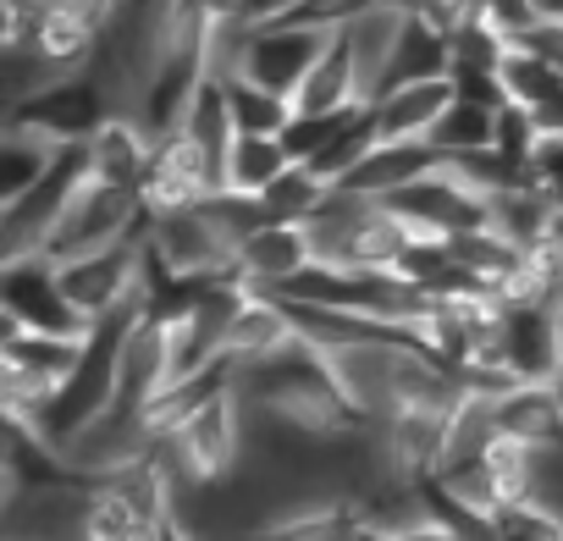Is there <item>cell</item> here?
Returning <instances> with one entry per match:
<instances>
[{
	"mask_svg": "<svg viewBox=\"0 0 563 541\" xmlns=\"http://www.w3.org/2000/svg\"><path fill=\"white\" fill-rule=\"evenodd\" d=\"M249 448V404L238 387L194 404L177 426H166L161 437V464L177 475V486H216L227 475H238Z\"/></svg>",
	"mask_w": 563,
	"mask_h": 541,
	"instance_id": "1",
	"label": "cell"
},
{
	"mask_svg": "<svg viewBox=\"0 0 563 541\" xmlns=\"http://www.w3.org/2000/svg\"><path fill=\"white\" fill-rule=\"evenodd\" d=\"M150 221H155V210H150V199L139 188L100 183L89 172V183L78 188V199L67 205L56 232L45 238V260H78V254L128 243V238H150Z\"/></svg>",
	"mask_w": 563,
	"mask_h": 541,
	"instance_id": "2",
	"label": "cell"
},
{
	"mask_svg": "<svg viewBox=\"0 0 563 541\" xmlns=\"http://www.w3.org/2000/svg\"><path fill=\"white\" fill-rule=\"evenodd\" d=\"M0 321L29 327V332H56V338H89L95 332V321L67 299L56 260H45V254L0 260Z\"/></svg>",
	"mask_w": 563,
	"mask_h": 541,
	"instance_id": "3",
	"label": "cell"
},
{
	"mask_svg": "<svg viewBox=\"0 0 563 541\" xmlns=\"http://www.w3.org/2000/svg\"><path fill=\"white\" fill-rule=\"evenodd\" d=\"M150 254L177 270V277H238V243L227 238V227L210 216V205H188V210H155L150 221Z\"/></svg>",
	"mask_w": 563,
	"mask_h": 541,
	"instance_id": "4",
	"label": "cell"
},
{
	"mask_svg": "<svg viewBox=\"0 0 563 541\" xmlns=\"http://www.w3.org/2000/svg\"><path fill=\"white\" fill-rule=\"evenodd\" d=\"M111 117H117V106H111L106 84L95 78V67L67 73V78L45 84L40 95H29V100L7 106V122L40 128V133H45V139H56V144H89Z\"/></svg>",
	"mask_w": 563,
	"mask_h": 541,
	"instance_id": "5",
	"label": "cell"
},
{
	"mask_svg": "<svg viewBox=\"0 0 563 541\" xmlns=\"http://www.w3.org/2000/svg\"><path fill=\"white\" fill-rule=\"evenodd\" d=\"M327 45H332V34H321V29H305V23H265V29H249L243 56H238V73L294 100Z\"/></svg>",
	"mask_w": 563,
	"mask_h": 541,
	"instance_id": "6",
	"label": "cell"
},
{
	"mask_svg": "<svg viewBox=\"0 0 563 541\" xmlns=\"http://www.w3.org/2000/svg\"><path fill=\"white\" fill-rule=\"evenodd\" d=\"M497 360L519 382H558L563 338H558V299H508L497 327Z\"/></svg>",
	"mask_w": 563,
	"mask_h": 541,
	"instance_id": "7",
	"label": "cell"
},
{
	"mask_svg": "<svg viewBox=\"0 0 563 541\" xmlns=\"http://www.w3.org/2000/svg\"><path fill=\"white\" fill-rule=\"evenodd\" d=\"M420 238H453V232H470V227H486V199L470 188V183H459L448 166H437V172H426V177H415L409 188H398L393 199H387Z\"/></svg>",
	"mask_w": 563,
	"mask_h": 541,
	"instance_id": "8",
	"label": "cell"
},
{
	"mask_svg": "<svg viewBox=\"0 0 563 541\" xmlns=\"http://www.w3.org/2000/svg\"><path fill=\"white\" fill-rule=\"evenodd\" d=\"M210 194H221V177L205 161V150L183 128L166 133L155 144V161H150V177H144L150 210H188V205H205Z\"/></svg>",
	"mask_w": 563,
	"mask_h": 541,
	"instance_id": "9",
	"label": "cell"
},
{
	"mask_svg": "<svg viewBox=\"0 0 563 541\" xmlns=\"http://www.w3.org/2000/svg\"><path fill=\"white\" fill-rule=\"evenodd\" d=\"M310 265H316V243H310V227L305 221H265L238 249V277L249 288H260V294L294 283L299 270H310Z\"/></svg>",
	"mask_w": 563,
	"mask_h": 541,
	"instance_id": "10",
	"label": "cell"
},
{
	"mask_svg": "<svg viewBox=\"0 0 563 541\" xmlns=\"http://www.w3.org/2000/svg\"><path fill=\"white\" fill-rule=\"evenodd\" d=\"M442 166V150L431 139H376L371 155L338 183V188H354L365 199H393L398 188H409L415 177L437 172Z\"/></svg>",
	"mask_w": 563,
	"mask_h": 541,
	"instance_id": "11",
	"label": "cell"
},
{
	"mask_svg": "<svg viewBox=\"0 0 563 541\" xmlns=\"http://www.w3.org/2000/svg\"><path fill=\"white\" fill-rule=\"evenodd\" d=\"M404 7H393V0H376V7H365L343 34L349 56H354V73H360V95L376 100L387 89V73H393V56H398V34H404Z\"/></svg>",
	"mask_w": 563,
	"mask_h": 541,
	"instance_id": "12",
	"label": "cell"
},
{
	"mask_svg": "<svg viewBox=\"0 0 563 541\" xmlns=\"http://www.w3.org/2000/svg\"><path fill=\"white\" fill-rule=\"evenodd\" d=\"M155 144H161V139H155L133 111H117V117L89 139V172H95L100 183H122V188H139V194H144Z\"/></svg>",
	"mask_w": 563,
	"mask_h": 541,
	"instance_id": "13",
	"label": "cell"
},
{
	"mask_svg": "<svg viewBox=\"0 0 563 541\" xmlns=\"http://www.w3.org/2000/svg\"><path fill=\"white\" fill-rule=\"evenodd\" d=\"M453 78H420V84H398V89H382L371 100L376 111V133L382 139H431L437 117L448 111L453 100Z\"/></svg>",
	"mask_w": 563,
	"mask_h": 541,
	"instance_id": "14",
	"label": "cell"
},
{
	"mask_svg": "<svg viewBox=\"0 0 563 541\" xmlns=\"http://www.w3.org/2000/svg\"><path fill=\"white\" fill-rule=\"evenodd\" d=\"M420 78H453V34L437 29L426 12H409L404 18V34H398V56H393L387 89L420 84Z\"/></svg>",
	"mask_w": 563,
	"mask_h": 541,
	"instance_id": "15",
	"label": "cell"
},
{
	"mask_svg": "<svg viewBox=\"0 0 563 541\" xmlns=\"http://www.w3.org/2000/svg\"><path fill=\"white\" fill-rule=\"evenodd\" d=\"M62 150H67V144L45 139L40 128H23V122H7V128H0V205L23 199V194L56 166Z\"/></svg>",
	"mask_w": 563,
	"mask_h": 541,
	"instance_id": "16",
	"label": "cell"
},
{
	"mask_svg": "<svg viewBox=\"0 0 563 541\" xmlns=\"http://www.w3.org/2000/svg\"><path fill=\"white\" fill-rule=\"evenodd\" d=\"M294 106H299V111H316V117L349 111V106H371V100L360 95V73H354V56H349L343 34H332V45L321 51V62H316L310 78L299 84Z\"/></svg>",
	"mask_w": 563,
	"mask_h": 541,
	"instance_id": "17",
	"label": "cell"
},
{
	"mask_svg": "<svg viewBox=\"0 0 563 541\" xmlns=\"http://www.w3.org/2000/svg\"><path fill=\"white\" fill-rule=\"evenodd\" d=\"M552 210H558V205H552L536 183H519V188H503V194L486 199V227L503 232V238L519 243V249H541V238H547V227H552Z\"/></svg>",
	"mask_w": 563,
	"mask_h": 541,
	"instance_id": "18",
	"label": "cell"
},
{
	"mask_svg": "<svg viewBox=\"0 0 563 541\" xmlns=\"http://www.w3.org/2000/svg\"><path fill=\"white\" fill-rule=\"evenodd\" d=\"M288 166H294V150L282 144V133H238L232 155H227V188L265 194Z\"/></svg>",
	"mask_w": 563,
	"mask_h": 541,
	"instance_id": "19",
	"label": "cell"
},
{
	"mask_svg": "<svg viewBox=\"0 0 563 541\" xmlns=\"http://www.w3.org/2000/svg\"><path fill=\"white\" fill-rule=\"evenodd\" d=\"M508 106V100H503ZM503 106H486V100H470V95H453L448 111L437 117L431 128V144L442 155H470V150H492L497 144V111Z\"/></svg>",
	"mask_w": 563,
	"mask_h": 541,
	"instance_id": "20",
	"label": "cell"
},
{
	"mask_svg": "<svg viewBox=\"0 0 563 541\" xmlns=\"http://www.w3.org/2000/svg\"><path fill=\"white\" fill-rule=\"evenodd\" d=\"M227 100H232L238 133H282V128L299 117V106H294L288 95H276V89H265V84H254V78H243V73L227 78Z\"/></svg>",
	"mask_w": 563,
	"mask_h": 541,
	"instance_id": "21",
	"label": "cell"
},
{
	"mask_svg": "<svg viewBox=\"0 0 563 541\" xmlns=\"http://www.w3.org/2000/svg\"><path fill=\"white\" fill-rule=\"evenodd\" d=\"M327 194H332V183H327L321 172H310L305 161H294L260 199H265V216H271V221H310Z\"/></svg>",
	"mask_w": 563,
	"mask_h": 541,
	"instance_id": "22",
	"label": "cell"
},
{
	"mask_svg": "<svg viewBox=\"0 0 563 541\" xmlns=\"http://www.w3.org/2000/svg\"><path fill=\"white\" fill-rule=\"evenodd\" d=\"M497 78H503V95L514 100V106H541L547 95H558L563 89V73L552 67V62H541L536 51H525V45H514L508 56H503V67H497Z\"/></svg>",
	"mask_w": 563,
	"mask_h": 541,
	"instance_id": "23",
	"label": "cell"
},
{
	"mask_svg": "<svg viewBox=\"0 0 563 541\" xmlns=\"http://www.w3.org/2000/svg\"><path fill=\"white\" fill-rule=\"evenodd\" d=\"M530 508L563 519V437L541 442L536 459H530Z\"/></svg>",
	"mask_w": 563,
	"mask_h": 541,
	"instance_id": "24",
	"label": "cell"
},
{
	"mask_svg": "<svg viewBox=\"0 0 563 541\" xmlns=\"http://www.w3.org/2000/svg\"><path fill=\"white\" fill-rule=\"evenodd\" d=\"M354 111V106H349ZM349 111H327V117H316V111H299L288 128H282V144H288L294 150V161H316L321 150H327V139L343 128V117Z\"/></svg>",
	"mask_w": 563,
	"mask_h": 541,
	"instance_id": "25",
	"label": "cell"
},
{
	"mask_svg": "<svg viewBox=\"0 0 563 541\" xmlns=\"http://www.w3.org/2000/svg\"><path fill=\"white\" fill-rule=\"evenodd\" d=\"M536 144H541V128H536V117H530L525 106H514V100H508V106L497 111V150H503L508 161L530 166Z\"/></svg>",
	"mask_w": 563,
	"mask_h": 541,
	"instance_id": "26",
	"label": "cell"
},
{
	"mask_svg": "<svg viewBox=\"0 0 563 541\" xmlns=\"http://www.w3.org/2000/svg\"><path fill=\"white\" fill-rule=\"evenodd\" d=\"M530 183H536L552 205H563V139H541V144H536V155H530Z\"/></svg>",
	"mask_w": 563,
	"mask_h": 541,
	"instance_id": "27",
	"label": "cell"
},
{
	"mask_svg": "<svg viewBox=\"0 0 563 541\" xmlns=\"http://www.w3.org/2000/svg\"><path fill=\"white\" fill-rule=\"evenodd\" d=\"M514 45L536 51L541 62H552V67L563 73V18H536L530 29H519V34H514Z\"/></svg>",
	"mask_w": 563,
	"mask_h": 541,
	"instance_id": "28",
	"label": "cell"
},
{
	"mask_svg": "<svg viewBox=\"0 0 563 541\" xmlns=\"http://www.w3.org/2000/svg\"><path fill=\"white\" fill-rule=\"evenodd\" d=\"M475 12L492 18L503 34H519V29L536 23V0H475Z\"/></svg>",
	"mask_w": 563,
	"mask_h": 541,
	"instance_id": "29",
	"label": "cell"
},
{
	"mask_svg": "<svg viewBox=\"0 0 563 541\" xmlns=\"http://www.w3.org/2000/svg\"><path fill=\"white\" fill-rule=\"evenodd\" d=\"M177 12L199 29H216V23H238V0H177Z\"/></svg>",
	"mask_w": 563,
	"mask_h": 541,
	"instance_id": "30",
	"label": "cell"
},
{
	"mask_svg": "<svg viewBox=\"0 0 563 541\" xmlns=\"http://www.w3.org/2000/svg\"><path fill=\"white\" fill-rule=\"evenodd\" d=\"M294 7H299V0H238V18L249 29H265V23H282Z\"/></svg>",
	"mask_w": 563,
	"mask_h": 541,
	"instance_id": "31",
	"label": "cell"
},
{
	"mask_svg": "<svg viewBox=\"0 0 563 541\" xmlns=\"http://www.w3.org/2000/svg\"><path fill=\"white\" fill-rule=\"evenodd\" d=\"M530 117H536L541 139H563V89H558V95H547L541 106H530Z\"/></svg>",
	"mask_w": 563,
	"mask_h": 541,
	"instance_id": "32",
	"label": "cell"
},
{
	"mask_svg": "<svg viewBox=\"0 0 563 541\" xmlns=\"http://www.w3.org/2000/svg\"><path fill=\"white\" fill-rule=\"evenodd\" d=\"M541 249H547V254H552V260L563 265V205L552 210V227H547V238H541Z\"/></svg>",
	"mask_w": 563,
	"mask_h": 541,
	"instance_id": "33",
	"label": "cell"
},
{
	"mask_svg": "<svg viewBox=\"0 0 563 541\" xmlns=\"http://www.w3.org/2000/svg\"><path fill=\"white\" fill-rule=\"evenodd\" d=\"M536 18H563V0H536Z\"/></svg>",
	"mask_w": 563,
	"mask_h": 541,
	"instance_id": "34",
	"label": "cell"
},
{
	"mask_svg": "<svg viewBox=\"0 0 563 541\" xmlns=\"http://www.w3.org/2000/svg\"><path fill=\"white\" fill-rule=\"evenodd\" d=\"M393 7H404V12H415V7H420V0H393Z\"/></svg>",
	"mask_w": 563,
	"mask_h": 541,
	"instance_id": "35",
	"label": "cell"
},
{
	"mask_svg": "<svg viewBox=\"0 0 563 541\" xmlns=\"http://www.w3.org/2000/svg\"><path fill=\"white\" fill-rule=\"evenodd\" d=\"M558 338H563V294H558Z\"/></svg>",
	"mask_w": 563,
	"mask_h": 541,
	"instance_id": "36",
	"label": "cell"
},
{
	"mask_svg": "<svg viewBox=\"0 0 563 541\" xmlns=\"http://www.w3.org/2000/svg\"><path fill=\"white\" fill-rule=\"evenodd\" d=\"M552 387H558V398H563V371H558V382H552Z\"/></svg>",
	"mask_w": 563,
	"mask_h": 541,
	"instance_id": "37",
	"label": "cell"
}]
</instances>
